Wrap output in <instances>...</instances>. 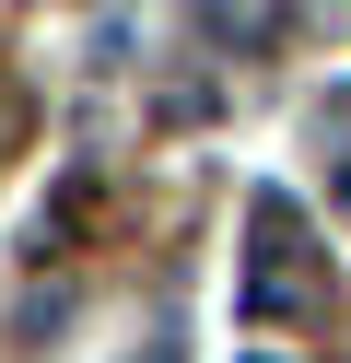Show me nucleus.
Returning <instances> with one entry per match:
<instances>
[{
    "instance_id": "obj_1",
    "label": "nucleus",
    "mask_w": 351,
    "mask_h": 363,
    "mask_svg": "<svg viewBox=\"0 0 351 363\" xmlns=\"http://www.w3.org/2000/svg\"><path fill=\"white\" fill-rule=\"evenodd\" d=\"M316 269H304V235L281 199H257V246H246V316H316Z\"/></svg>"
},
{
    "instance_id": "obj_2",
    "label": "nucleus",
    "mask_w": 351,
    "mask_h": 363,
    "mask_svg": "<svg viewBox=\"0 0 351 363\" xmlns=\"http://www.w3.org/2000/svg\"><path fill=\"white\" fill-rule=\"evenodd\" d=\"M199 35H211V48H269L281 0H199Z\"/></svg>"
},
{
    "instance_id": "obj_3",
    "label": "nucleus",
    "mask_w": 351,
    "mask_h": 363,
    "mask_svg": "<svg viewBox=\"0 0 351 363\" xmlns=\"http://www.w3.org/2000/svg\"><path fill=\"white\" fill-rule=\"evenodd\" d=\"M340 211H351V164H340Z\"/></svg>"
}]
</instances>
